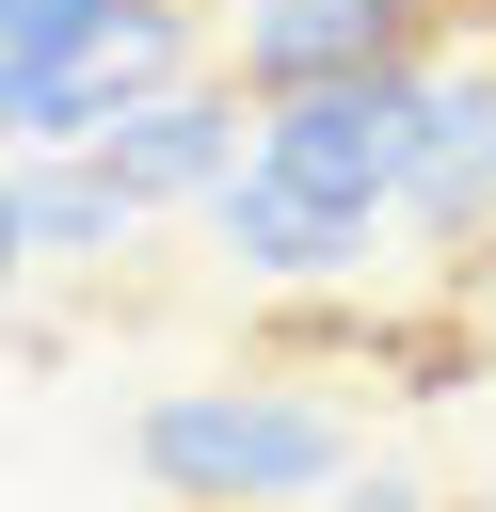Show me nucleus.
<instances>
[{"label": "nucleus", "instance_id": "nucleus-1", "mask_svg": "<svg viewBox=\"0 0 496 512\" xmlns=\"http://www.w3.org/2000/svg\"><path fill=\"white\" fill-rule=\"evenodd\" d=\"M128 464L176 512H272V496H336L352 480V432L320 400H288V384H176V400H144Z\"/></svg>", "mask_w": 496, "mask_h": 512}, {"label": "nucleus", "instance_id": "nucleus-2", "mask_svg": "<svg viewBox=\"0 0 496 512\" xmlns=\"http://www.w3.org/2000/svg\"><path fill=\"white\" fill-rule=\"evenodd\" d=\"M416 112H432V64H368V80H304L256 112V176L352 208V224H400V176H416Z\"/></svg>", "mask_w": 496, "mask_h": 512}, {"label": "nucleus", "instance_id": "nucleus-3", "mask_svg": "<svg viewBox=\"0 0 496 512\" xmlns=\"http://www.w3.org/2000/svg\"><path fill=\"white\" fill-rule=\"evenodd\" d=\"M176 80H208V16H192V0H112V16L16 96V160H48V144H112V128L160 112Z\"/></svg>", "mask_w": 496, "mask_h": 512}, {"label": "nucleus", "instance_id": "nucleus-4", "mask_svg": "<svg viewBox=\"0 0 496 512\" xmlns=\"http://www.w3.org/2000/svg\"><path fill=\"white\" fill-rule=\"evenodd\" d=\"M432 16H448V0H240V16H224V80L272 112V96H304V80L432 64Z\"/></svg>", "mask_w": 496, "mask_h": 512}, {"label": "nucleus", "instance_id": "nucleus-5", "mask_svg": "<svg viewBox=\"0 0 496 512\" xmlns=\"http://www.w3.org/2000/svg\"><path fill=\"white\" fill-rule=\"evenodd\" d=\"M400 224L432 240V272H448V288H480V272H496V64H448V48H432V112H416Z\"/></svg>", "mask_w": 496, "mask_h": 512}, {"label": "nucleus", "instance_id": "nucleus-6", "mask_svg": "<svg viewBox=\"0 0 496 512\" xmlns=\"http://www.w3.org/2000/svg\"><path fill=\"white\" fill-rule=\"evenodd\" d=\"M96 160H112L144 208H208V192L256 160V96H240V80H176V96H160V112H128Z\"/></svg>", "mask_w": 496, "mask_h": 512}, {"label": "nucleus", "instance_id": "nucleus-7", "mask_svg": "<svg viewBox=\"0 0 496 512\" xmlns=\"http://www.w3.org/2000/svg\"><path fill=\"white\" fill-rule=\"evenodd\" d=\"M208 240L240 256V288H352L368 272V224L320 208V192H288V176H256V160L208 192Z\"/></svg>", "mask_w": 496, "mask_h": 512}, {"label": "nucleus", "instance_id": "nucleus-8", "mask_svg": "<svg viewBox=\"0 0 496 512\" xmlns=\"http://www.w3.org/2000/svg\"><path fill=\"white\" fill-rule=\"evenodd\" d=\"M16 208H32V256H64V272L128 256V224H144V192H128L96 144H48V160H16Z\"/></svg>", "mask_w": 496, "mask_h": 512}, {"label": "nucleus", "instance_id": "nucleus-9", "mask_svg": "<svg viewBox=\"0 0 496 512\" xmlns=\"http://www.w3.org/2000/svg\"><path fill=\"white\" fill-rule=\"evenodd\" d=\"M96 16H112V0H0V160H16V96H32Z\"/></svg>", "mask_w": 496, "mask_h": 512}, {"label": "nucleus", "instance_id": "nucleus-10", "mask_svg": "<svg viewBox=\"0 0 496 512\" xmlns=\"http://www.w3.org/2000/svg\"><path fill=\"white\" fill-rule=\"evenodd\" d=\"M336 512H464V496H432V480H400V464H352Z\"/></svg>", "mask_w": 496, "mask_h": 512}, {"label": "nucleus", "instance_id": "nucleus-11", "mask_svg": "<svg viewBox=\"0 0 496 512\" xmlns=\"http://www.w3.org/2000/svg\"><path fill=\"white\" fill-rule=\"evenodd\" d=\"M32 272V208H16V160H0V288Z\"/></svg>", "mask_w": 496, "mask_h": 512}]
</instances>
